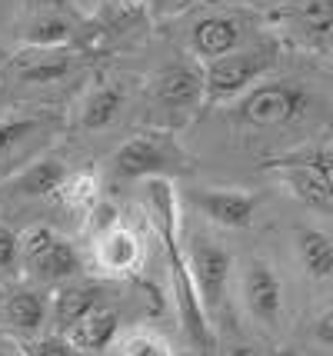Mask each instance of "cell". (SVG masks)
<instances>
[{"label":"cell","mask_w":333,"mask_h":356,"mask_svg":"<svg viewBox=\"0 0 333 356\" xmlns=\"http://www.w3.org/2000/svg\"><path fill=\"white\" fill-rule=\"evenodd\" d=\"M150 203L157 210V223H160V236L167 243V264H170V280H174V293H177V307H180V320L190 343L200 350L204 356H213L217 340H213V330L206 320L204 300L197 293V283L190 273V260L187 253L177 247V207H174V190L163 180H150Z\"/></svg>","instance_id":"1"},{"label":"cell","mask_w":333,"mask_h":356,"mask_svg":"<svg viewBox=\"0 0 333 356\" xmlns=\"http://www.w3.org/2000/svg\"><path fill=\"white\" fill-rule=\"evenodd\" d=\"M277 60V50L270 44L263 47H250V50H237L230 57H220V60L206 63V104H227L234 97H243L250 93L260 83V77L267 74Z\"/></svg>","instance_id":"2"},{"label":"cell","mask_w":333,"mask_h":356,"mask_svg":"<svg viewBox=\"0 0 333 356\" xmlns=\"http://www.w3.org/2000/svg\"><path fill=\"white\" fill-rule=\"evenodd\" d=\"M310 107V93L290 83V80H277V83H257L250 93H243L234 107L243 127H284L303 117Z\"/></svg>","instance_id":"3"},{"label":"cell","mask_w":333,"mask_h":356,"mask_svg":"<svg viewBox=\"0 0 333 356\" xmlns=\"http://www.w3.org/2000/svg\"><path fill=\"white\" fill-rule=\"evenodd\" d=\"M80 253L77 247L57 236L50 227H33L24 236V270L40 283H64L80 273Z\"/></svg>","instance_id":"4"},{"label":"cell","mask_w":333,"mask_h":356,"mask_svg":"<svg viewBox=\"0 0 333 356\" xmlns=\"http://www.w3.org/2000/svg\"><path fill=\"white\" fill-rule=\"evenodd\" d=\"M184 173L187 163L177 147H170L167 140H160L157 134H137L127 143H120V150L113 154V173L120 180H157V173Z\"/></svg>","instance_id":"5"},{"label":"cell","mask_w":333,"mask_h":356,"mask_svg":"<svg viewBox=\"0 0 333 356\" xmlns=\"http://www.w3.org/2000/svg\"><path fill=\"white\" fill-rule=\"evenodd\" d=\"M187 260H190V273L193 283H197V293L204 300L206 313H217L227 296V286H230V273H234V257L223 247H217L213 240L206 236H197L187 250Z\"/></svg>","instance_id":"6"},{"label":"cell","mask_w":333,"mask_h":356,"mask_svg":"<svg viewBox=\"0 0 333 356\" xmlns=\"http://www.w3.org/2000/svg\"><path fill=\"white\" fill-rule=\"evenodd\" d=\"M240 293L243 307L257 323L277 326L284 316V283L277 277V270L267 260H247L240 273Z\"/></svg>","instance_id":"7"},{"label":"cell","mask_w":333,"mask_h":356,"mask_svg":"<svg viewBox=\"0 0 333 356\" xmlns=\"http://www.w3.org/2000/svg\"><path fill=\"white\" fill-rule=\"evenodd\" d=\"M247 37V24L240 17H230V14H210L204 20H197L190 31V47L193 54L200 60L213 63L220 57H230L237 54L240 44Z\"/></svg>","instance_id":"8"},{"label":"cell","mask_w":333,"mask_h":356,"mask_svg":"<svg viewBox=\"0 0 333 356\" xmlns=\"http://www.w3.org/2000/svg\"><path fill=\"white\" fill-rule=\"evenodd\" d=\"M154 100L163 110H190L206 100V83L187 63H167L154 77Z\"/></svg>","instance_id":"9"},{"label":"cell","mask_w":333,"mask_h":356,"mask_svg":"<svg viewBox=\"0 0 333 356\" xmlns=\"http://www.w3.org/2000/svg\"><path fill=\"white\" fill-rule=\"evenodd\" d=\"M197 207L204 210L213 223H220L227 230H243L250 227V220L257 213V197L247 193V190H223V186H206V190H197Z\"/></svg>","instance_id":"10"},{"label":"cell","mask_w":333,"mask_h":356,"mask_svg":"<svg viewBox=\"0 0 333 356\" xmlns=\"http://www.w3.org/2000/svg\"><path fill=\"white\" fill-rule=\"evenodd\" d=\"M97 264L104 266L113 277H127L133 266L140 264V240L137 233L124 227V223H113L111 230L97 233Z\"/></svg>","instance_id":"11"},{"label":"cell","mask_w":333,"mask_h":356,"mask_svg":"<svg viewBox=\"0 0 333 356\" xmlns=\"http://www.w3.org/2000/svg\"><path fill=\"white\" fill-rule=\"evenodd\" d=\"M280 173H284V184L293 190V197L303 200L307 207H314L320 213H333V193L330 186L323 184V177H320L310 163H303L300 156H286L277 163Z\"/></svg>","instance_id":"12"},{"label":"cell","mask_w":333,"mask_h":356,"mask_svg":"<svg viewBox=\"0 0 333 356\" xmlns=\"http://www.w3.org/2000/svg\"><path fill=\"white\" fill-rule=\"evenodd\" d=\"M100 296H104V290L97 283H67L64 290L54 296V326H57V333L67 337L87 313L104 307Z\"/></svg>","instance_id":"13"},{"label":"cell","mask_w":333,"mask_h":356,"mask_svg":"<svg viewBox=\"0 0 333 356\" xmlns=\"http://www.w3.org/2000/svg\"><path fill=\"white\" fill-rule=\"evenodd\" d=\"M117 333H120V313L104 303V307H97L94 313H87V316L67 333V340L74 343L80 353H104V350L117 340Z\"/></svg>","instance_id":"14"},{"label":"cell","mask_w":333,"mask_h":356,"mask_svg":"<svg viewBox=\"0 0 333 356\" xmlns=\"http://www.w3.org/2000/svg\"><path fill=\"white\" fill-rule=\"evenodd\" d=\"M284 14L290 27L314 44L333 37V0H286Z\"/></svg>","instance_id":"15"},{"label":"cell","mask_w":333,"mask_h":356,"mask_svg":"<svg viewBox=\"0 0 333 356\" xmlns=\"http://www.w3.org/2000/svg\"><path fill=\"white\" fill-rule=\"evenodd\" d=\"M0 320L24 337H37L47 323V300L33 290H17L0 303Z\"/></svg>","instance_id":"16"},{"label":"cell","mask_w":333,"mask_h":356,"mask_svg":"<svg viewBox=\"0 0 333 356\" xmlns=\"http://www.w3.org/2000/svg\"><path fill=\"white\" fill-rule=\"evenodd\" d=\"M77 63L74 50H33L31 57H20L17 63V80L20 83H54V80L67 77Z\"/></svg>","instance_id":"17"},{"label":"cell","mask_w":333,"mask_h":356,"mask_svg":"<svg viewBox=\"0 0 333 356\" xmlns=\"http://www.w3.org/2000/svg\"><path fill=\"white\" fill-rule=\"evenodd\" d=\"M293 247L300 257V266L307 270V277L327 280L333 277V240L317 227H300L293 233Z\"/></svg>","instance_id":"18"},{"label":"cell","mask_w":333,"mask_h":356,"mask_svg":"<svg viewBox=\"0 0 333 356\" xmlns=\"http://www.w3.org/2000/svg\"><path fill=\"white\" fill-rule=\"evenodd\" d=\"M120 110H124V87H117V83H100L90 90V97L83 100V107H80V127L83 130H104V127H111L117 117H120Z\"/></svg>","instance_id":"19"},{"label":"cell","mask_w":333,"mask_h":356,"mask_svg":"<svg viewBox=\"0 0 333 356\" xmlns=\"http://www.w3.org/2000/svg\"><path fill=\"white\" fill-rule=\"evenodd\" d=\"M24 40L33 50H60V47H70V40H74V20L57 14V10L33 17L27 33H24Z\"/></svg>","instance_id":"20"},{"label":"cell","mask_w":333,"mask_h":356,"mask_svg":"<svg viewBox=\"0 0 333 356\" xmlns=\"http://www.w3.org/2000/svg\"><path fill=\"white\" fill-rule=\"evenodd\" d=\"M67 177H70V173H67L57 160H37V163H31L27 170L17 177L14 186L20 193H27V197H47L54 190H64Z\"/></svg>","instance_id":"21"},{"label":"cell","mask_w":333,"mask_h":356,"mask_svg":"<svg viewBox=\"0 0 333 356\" xmlns=\"http://www.w3.org/2000/svg\"><path fill=\"white\" fill-rule=\"evenodd\" d=\"M117 353L120 356H174V350L167 346V340H160L157 333H150V330H133L127 337H120Z\"/></svg>","instance_id":"22"},{"label":"cell","mask_w":333,"mask_h":356,"mask_svg":"<svg viewBox=\"0 0 333 356\" xmlns=\"http://www.w3.org/2000/svg\"><path fill=\"white\" fill-rule=\"evenodd\" d=\"M97 190H100V184H97L94 173H70L60 193H64L67 207H74V210H90V207H97Z\"/></svg>","instance_id":"23"},{"label":"cell","mask_w":333,"mask_h":356,"mask_svg":"<svg viewBox=\"0 0 333 356\" xmlns=\"http://www.w3.org/2000/svg\"><path fill=\"white\" fill-rule=\"evenodd\" d=\"M24 266V236L0 223V277H10Z\"/></svg>","instance_id":"24"},{"label":"cell","mask_w":333,"mask_h":356,"mask_svg":"<svg viewBox=\"0 0 333 356\" xmlns=\"http://www.w3.org/2000/svg\"><path fill=\"white\" fill-rule=\"evenodd\" d=\"M27 356H83L74 346V343L67 340L64 333H50V337H37V340H31L27 346Z\"/></svg>","instance_id":"25"},{"label":"cell","mask_w":333,"mask_h":356,"mask_svg":"<svg viewBox=\"0 0 333 356\" xmlns=\"http://www.w3.org/2000/svg\"><path fill=\"white\" fill-rule=\"evenodd\" d=\"M37 130V120H27V117H14V120H0V156L14 147L17 140L31 137Z\"/></svg>","instance_id":"26"},{"label":"cell","mask_w":333,"mask_h":356,"mask_svg":"<svg viewBox=\"0 0 333 356\" xmlns=\"http://www.w3.org/2000/svg\"><path fill=\"white\" fill-rule=\"evenodd\" d=\"M300 160H303V163H310V167L323 177V184L330 186V193H333V150H330V147L307 150V154H300Z\"/></svg>","instance_id":"27"},{"label":"cell","mask_w":333,"mask_h":356,"mask_svg":"<svg viewBox=\"0 0 333 356\" xmlns=\"http://www.w3.org/2000/svg\"><path fill=\"white\" fill-rule=\"evenodd\" d=\"M314 340L333 350V310H327V313H323V316L317 320V323H314Z\"/></svg>","instance_id":"28"},{"label":"cell","mask_w":333,"mask_h":356,"mask_svg":"<svg viewBox=\"0 0 333 356\" xmlns=\"http://www.w3.org/2000/svg\"><path fill=\"white\" fill-rule=\"evenodd\" d=\"M111 3L120 14V20H137L143 14V7H147V0H111Z\"/></svg>","instance_id":"29"},{"label":"cell","mask_w":333,"mask_h":356,"mask_svg":"<svg viewBox=\"0 0 333 356\" xmlns=\"http://www.w3.org/2000/svg\"><path fill=\"white\" fill-rule=\"evenodd\" d=\"M157 3L163 7V10H167V14H170V10H184L190 0H157Z\"/></svg>","instance_id":"30"},{"label":"cell","mask_w":333,"mask_h":356,"mask_svg":"<svg viewBox=\"0 0 333 356\" xmlns=\"http://www.w3.org/2000/svg\"><path fill=\"white\" fill-rule=\"evenodd\" d=\"M230 356H260V350H254V346H234Z\"/></svg>","instance_id":"31"},{"label":"cell","mask_w":333,"mask_h":356,"mask_svg":"<svg viewBox=\"0 0 333 356\" xmlns=\"http://www.w3.org/2000/svg\"><path fill=\"white\" fill-rule=\"evenodd\" d=\"M0 356H10V353H3V350H0Z\"/></svg>","instance_id":"32"}]
</instances>
